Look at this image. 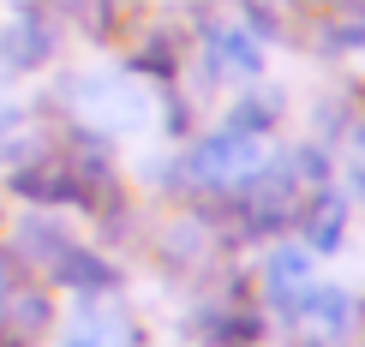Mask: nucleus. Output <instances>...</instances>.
<instances>
[{"mask_svg":"<svg viewBox=\"0 0 365 347\" xmlns=\"http://www.w3.org/2000/svg\"><path fill=\"white\" fill-rule=\"evenodd\" d=\"M60 347H114V341L102 336V329H90V323H78V329H72V336H60Z\"/></svg>","mask_w":365,"mask_h":347,"instance_id":"a211bd4d","label":"nucleus"},{"mask_svg":"<svg viewBox=\"0 0 365 347\" xmlns=\"http://www.w3.org/2000/svg\"><path fill=\"white\" fill-rule=\"evenodd\" d=\"M264 162H269V138L240 132V126L222 120L204 138H186V150H180V180H186V192H227L240 180H252Z\"/></svg>","mask_w":365,"mask_h":347,"instance_id":"f03ea898","label":"nucleus"},{"mask_svg":"<svg viewBox=\"0 0 365 347\" xmlns=\"http://www.w3.org/2000/svg\"><path fill=\"white\" fill-rule=\"evenodd\" d=\"M126 66L138 72V78H150V84H180V72L192 66V36L180 24H144L138 36H132Z\"/></svg>","mask_w":365,"mask_h":347,"instance_id":"6e6552de","label":"nucleus"},{"mask_svg":"<svg viewBox=\"0 0 365 347\" xmlns=\"http://www.w3.org/2000/svg\"><path fill=\"white\" fill-rule=\"evenodd\" d=\"M306 48H312L317 60L365 54V12H354V19H312V24H306Z\"/></svg>","mask_w":365,"mask_h":347,"instance_id":"ddd939ff","label":"nucleus"},{"mask_svg":"<svg viewBox=\"0 0 365 347\" xmlns=\"http://www.w3.org/2000/svg\"><path fill=\"white\" fill-rule=\"evenodd\" d=\"M341 144L354 150V162H365V90H359V108H354V120H347V138Z\"/></svg>","mask_w":365,"mask_h":347,"instance_id":"dca6fc26","label":"nucleus"},{"mask_svg":"<svg viewBox=\"0 0 365 347\" xmlns=\"http://www.w3.org/2000/svg\"><path fill=\"white\" fill-rule=\"evenodd\" d=\"M287 120V90L282 84H269V78H252V84H240V96H234V108H227V126H240V132H257V138H269Z\"/></svg>","mask_w":365,"mask_h":347,"instance_id":"9b49d317","label":"nucleus"},{"mask_svg":"<svg viewBox=\"0 0 365 347\" xmlns=\"http://www.w3.org/2000/svg\"><path fill=\"white\" fill-rule=\"evenodd\" d=\"M312 19H354V12H365V0H306Z\"/></svg>","mask_w":365,"mask_h":347,"instance_id":"2eb2a0df","label":"nucleus"},{"mask_svg":"<svg viewBox=\"0 0 365 347\" xmlns=\"http://www.w3.org/2000/svg\"><path fill=\"white\" fill-rule=\"evenodd\" d=\"M234 19L264 42H306V0H234Z\"/></svg>","mask_w":365,"mask_h":347,"instance_id":"9d476101","label":"nucleus"},{"mask_svg":"<svg viewBox=\"0 0 365 347\" xmlns=\"http://www.w3.org/2000/svg\"><path fill=\"white\" fill-rule=\"evenodd\" d=\"M12 246H19L24 264L42 269V281H48V269L72 252V234L60 228V216H48V209H36V216H24L19 228H12Z\"/></svg>","mask_w":365,"mask_h":347,"instance_id":"f8f14e48","label":"nucleus"},{"mask_svg":"<svg viewBox=\"0 0 365 347\" xmlns=\"http://www.w3.org/2000/svg\"><path fill=\"white\" fill-rule=\"evenodd\" d=\"M54 48H60V19H54V12H42L36 0L19 6V12L6 19V30H0V66H12V72L48 66Z\"/></svg>","mask_w":365,"mask_h":347,"instance_id":"0eeeda50","label":"nucleus"},{"mask_svg":"<svg viewBox=\"0 0 365 347\" xmlns=\"http://www.w3.org/2000/svg\"><path fill=\"white\" fill-rule=\"evenodd\" d=\"M282 329H306V341L347 347V341H359V329H365V299L354 288H341V281L317 276L312 288L299 294V306L282 318Z\"/></svg>","mask_w":365,"mask_h":347,"instance_id":"20e7f679","label":"nucleus"},{"mask_svg":"<svg viewBox=\"0 0 365 347\" xmlns=\"http://www.w3.org/2000/svg\"><path fill=\"white\" fill-rule=\"evenodd\" d=\"M341 186H347V198H354V209H365V162H347Z\"/></svg>","mask_w":365,"mask_h":347,"instance_id":"f3484780","label":"nucleus"},{"mask_svg":"<svg viewBox=\"0 0 365 347\" xmlns=\"http://www.w3.org/2000/svg\"><path fill=\"white\" fill-rule=\"evenodd\" d=\"M347 234H354V198H347V186H317L306 192V204H299L294 216V239L306 252H317V258H336V252H347Z\"/></svg>","mask_w":365,"mask_h":347,"instance_id":"423d86ee","label":"nucleus"},{"mask_svg":"<svg viewBox=\"0 0 365 347\" xmlns=\"http://www.w3.org/2000/svg\"><path fill=\"white\" fill-rule=\"evenodd\" d=\"M317 281V252H306L294 234L276 239V246L264 252V264H257V299H264L269 323H282L287 311L299 306V294H306Z\"/></svg>","mask_w":365,"mask_h":347,"instance_id":"39448f33","label":"nucleus"},{"mask_svg":"<svg viewBox=\"0 0 365 347\" xmlns=\"http://www.w3.org/2000/svg\"><path fill=\"white\" fill-rule=\"evenodd\" d=\"M306 347H324V341H306Z\"/></svg>","mask_w":365,"mask_h":347,"instance_id":"412c9836","label":"nucleus"},{"mask_svg":"<svg viewBox=\"0 0 365 347\" xmlns=\"http://www.w3.org/2000/svg\"><path fill=\"white\" fill-rule=\"evenodd\" d=\"M269 42L264 36H252L240 19H197L192 30V66L204 72V84H252V78H264V54Z\"/></svg>","mask_w":365,"mask_h":347,"instance_id":"7ed1b4c3","label":"nucleus"},{"mask_svg":"<svg viewBox=\"0 0 365 347\" xmlns=\"http://www.w3.org/2000/svg\"><path fill=\"white\" fill-rule=\"evenodd\" d=\"M186 336L197 347H264L269 341V311H264V299H252V276L246 269H227L222 288L192 299Z\"/></svg>","mask_w":365,"mask_h":347,"instance_id":"f257e3e1","label":"nucleus"},{"mask_svg":"<svg viewBox=\"0 0 365 347\" xmlns=\"http://www.w3.org/2000/svg\"><path fill=\"white\" fill-rule=\"evenodd\" d=\"M54 318V306H48V294L42 288H30V294H12V336H36V329H48Z\"/></svg>","mask_w":365,"mask_h":347,"instance_id":"4468645a","label":"nucleus"},{"mask_svg":"<svg viewBox=\"0 0 365 347\" xmlns=\"http://www.w3.org/2000/svg\"><path fill=\"white\" fill-rule=\"evenodd\" d=\"M0 347H24L19 336H12V329H0Z\"/></svg>","mask_w":365,"mask_h":347,"instance_id":"6ab92c4d","label":"nucleus"},{"mask_svg":"<svg viewBox=\"0 0 365 347\" xmlns=\"http://www.w3.org/2000/svg\"><path fill=\"white\" fill-rule=\"evenodd\" d=\"M48 281H54V288L84 294V299H102V294L120 288V269L108 264V252H96V246H84V239H72V252L48 269Z\"/></svg>","mask_w":365,"mask_h":347,"instance_id":"1a4fd4ad","label":"nucleus"},{"mask_svg":"<svg viewBox=\"0 0 365 347\" xmlns=\"http://www.w3.org/2000/svg\"><path fill=\"white\" fill-rule=\"evenodd\" d=\"M0 306H6V269H0Z\"/></svg>","mask_w":365,"mask_h":347,"instance_id":"aec40b11","label":"nucleus"}]
</instances>
